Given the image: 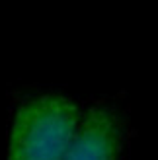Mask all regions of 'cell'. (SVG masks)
Segmentation results:
<instances>
[{"label":"cell","instance_id":"obj_1","mask_svg":"<svg viewBox=\"0 0 158 160\" xmlns=\"http://www.w3.org/2000/svg\"><path fill=\"white\" fill-rule=\"evenodd\" d=\"M80 123L78 106L59 94L23 102L14 115L8 160H62Z\"/></svg>","mask_w":158,"mask_h":160},{"label":"cell","instance_id":"obj_2","mask_svg":"<svg viewBox=\"0 0 158 160\" xmlns=\"http://www.w3.org/2000/svg\"><path fill=\"white\" fill-rule=\"evenodd\" d=\"M121 145L123 119L117 108L96 103L80 117L62 160H119Z\"/></svg>","mask_w":158,"mask_h":160}]
</instances>
